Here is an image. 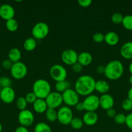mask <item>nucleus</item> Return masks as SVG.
Returning a JSON list of instances; mask_svg holds the SVG:
<instances>
[{"label": "nucleus", "mask_w": 132, "mask_h": 132, "mask_svg": "<svg viewBox=\"0 0 132 132\" xmlns=\"http://www.w3.org/2000/svg\"><path fill=\"white\" fill-rule=\"evenodd\" d=\"M13 63H12L9 59H5L2 62V67L6 70H10L12 66Z\"/></svg>", "instance_id": "38"}, {"label": "nucleus", "mask_w": 132, "mask_h": 132, "mask_svg": "<svg viewBox=\"0 0 132 132\" xmlns=\"http://www.w3.org/2000/svg\"><path fill=\"white\" fill-rule=\"evenodd\" d=\"M1 67H0V74H1Z\"/></svg>", "instance_id": "50"}, {"label": "nucleus", "mask_w": 132, "mask_h": 132, "mask_svg": "<svg viewBox=\"0 0 132 132\" xmlns=\"http://www.w3.org/2000/svg\"><path fill=\"white\" fill-rule=\"evenodd\" d=\"M27 104L28 103H27V101H26L25 97H19L16 99V104L17 108L20 111L25 110L26 108H27Z\"/></svg>", "instance_id": "30"}, {"label": "nucleus", "mask_w": 132, "mask_h": 132, "mask_svg": "<svg viewBox=\"0 0 132 132\" xmlns=\"http://www.w3.org/2000/svg\"><path fill=\"white\" fill-rule=\"evenodd\" d=\"M70 84L69 81L67 80H64V81H58L56 82L55 84V89L56 90L57 92H59L60 94H62L63 92L65 91L68 88H69Z\"/></svg>", "instance_id": "24"}, {"label": "nucleus", "mask_w": 132, "mask_h": 132, "mask_svg": "<svg viewBox=\"0 0 132 132\" xmlns=\"http://www.w3.org/2000/svg\"><path fill=\"white\" fill-rule=\"evenodd\" d=\"M50 77L56 82L66 80L67 76V70L63 66L59 64H56L52 66L49 70Z\"/></svg>", "instance_id": "6"}, {"label": "nucleus", "mask_w": 132, "mask_h": 132, "mask_svg": "<svg viewBox=\"0 0 132 132\" xmlns=\"http://www.w3.org/2000/svg\"><path fill=\"white\" fill-rule=\"evenodd\" d=\"M123 18L124 16L122 14L119 12H116L112 14V15L111 16V20L115 24H120L122 22Z\"/></svg>", "instance_id": "31"}, {"label": "nucleus", "mask_w": 132, "mask_h": 132, "mask_svg": "<svg viewBox=\"0 0 132 132\" xmlns=\"http://www.w3.org/2000/svg\"><path fill=\"white\" fill-rule=\"evenodd\" d=\"M58 120L63 125H68L73 118L72 111L69 106H65L59 108L58 112Z\"/></svg>", "instance_id": "8"}, {"label": "nucleus", "mask_w": 132, "mask_h": 132, "mask_svg": "<svg viewBox=\"0 0 132 132\" xmlns=\"http://www.w3.org/2000/svg\"><path fill=\"white\" fill-rule=\"evenodd\" d=\"M49 27L46 23L38 22L33 26L32 28V35L36 39H43L49 34Z\"/></svg>", "instance_id": "4"}, {"label": "nucleus", "mask_w": 132, "mask_h": 132, "mask_svg": "<svg viewBox=\"0 0 132 132\" xmlns=\"http://www.w3.org/2000/svg\"><path fill=\"white\" fill-rule=\"evenodd\" d=\"M93 41L97 43H100L104 41V35L101 32H96L93 36Z\"/></svg>", "instance_id": "35"}, {"label": "nucleus", "mask_w": 132, "mask_h": 132, "mask_svg": "<svg viewBox=\"0 0 132 132\" xmlns=\"http://www.w3.org/2000/svg\"><path fill=\"white\" fill-rule=\"evenodd\" d=\"M48 108L56 109L61 106L63 103L62 94L56 92H51L45 99Z\"/></svg>", "instance_id": "9"}, {"label": "nucleus", "mask_w": 132, "mask_h": 132, "mask_svg": "<svg viewBox=\"0 0 132 132\" xmlns=\"http://www.w3.org/2000/svg\"><path fill=\"white\" fill-rule=\"evenodd\" d=\"M15 10L12 5L9 4H3L0 6V17L7 21L14 18Z\"/></svg>", "instance_id": "14"}, {"label": "nucleus", "mask_w": 132, "mask_h": 132, "mask_svg": "<svg viewBox=\"0 0 132 132\" xmlns=\"http://www.w3.org/2000/svg\"><path fill=\"white\" fill-rule=\"evenodd\" d=\"M34 132H52V130L47 124L41 122L36 124L34 127Z\"/></svg>", "instance_id": "27"}, {"label": "nucleus", "mask_w": 132, "mask_h": 132, "mask_svg": "<svg viewBox=\"0 0 132 132\" xmlns=\"http://www.w3.org/2000/svg\"><path fill=\"white\" fill-rule=\"evenodd\" d=\"M32 92L36 95L38 99H45L51 92V86L47 80L38 79L34 82Z\"/></svg>", "instance_id": "3"}, {"label": "nucleus", "mask_w": 132, "mask_h": 132, "mask_svg": "<svg viewBox=\"0 0 132 132\" xmlns=\"http://www.w3.org/2000/svg\"><path fill=\"white\" fill-rule=\"evenodd\" d=\"M33 109L36 113H45L48 109V106L45 100L43 99H37L36 101L32 104Z\"/></svg>", "instance_id": "20"}, {"label": "nucleus", "mask_w": 132, "mask_h": 132, "mask_svg": "<svg viewBox=\"0 0 132 132\" xmlns=\"http://www.w3.org/2000/svg\"><path fill=\"white\" fill-rule=\"evenodd\" d=\"M121 56L126 59H132V41H128L122 45L120 49Z\"/></svg>", "instance_id": "17"}, {"label": "nucleus", "mask_w": 132, "mask_h": 132, "mask_svg": "<svg viewBox=\"0 0 132 132\" xmlns=\"http://www.w3.org/2000/svg\"><path fill=\"white\" fill-rule=\"evenodd\" d=\"M126 125L131 130H132V113L127 115L126 117Z\"/></svg>", "instance_id": "37"}, {"label": "nucleus", "mask_w": 132, "mask_h": 132, "mask_svg": "<svg viewBox=\"0 0 132 132\" xmlns=\"http://www.w3.org/2000/svg\"><path fill=\"white\" fill-rule=\"evenodd\" d=\"M129 83H130V85H131V86H132V75H131L130 77H129Z\"/></svg>", "instance_id": "47"}, {"label": "nucleus", "mask_w": 132, "mask_h": 132, "mask_svg": "<svg viewBox=\"0 0 132 132\" xmlns=\"http://www.w3.org/2000/svg\"><path fill=\"white\" fill-rule=\"evenodd\" d=\"M120 40L119 34L113 31H110L104 35V41L110 46H114L118 44Z\"/></svg>", "instance_id": "18"}, {"label": "nucleus", "mask_w": 132, "mask_h": 132, "mask_svg": "<svg viewBox=\"0 0 132 132\" xmlns=\"http://www.w3.org/2000/svg\"><path fill=\"white\" fill-rule=\"evenodd\" d=\"M45 116L49 122H54L58 119V112L55 109L48 108L45 112Z\"/></svg>", "instance_id": "26"}, {"label": "nucleus", "mask_w": 132, "mask_h": 132, "mask_svg": "<svg viewBox=\"0 0 132 132\" xmlns=\"http://www.w3.org/2000/svg\"><path fill=\"white\" fill-rule=\"evenodd\" d=\"M82 103L84 110L87 112H95L100 106L99 97L94 94L86 96Z\"/></svg>", "instance_id": "10"}, {"label": "nucleus", "mask_w": 132, "mask_h": 132, "mask_svg": "<svg viewBox=\"0 0 132 132\" xmlns=\"http://www.w3.org/2000/svg\"><path fill=\"white\" fill-rule=\"evenodd\" d=\"M98 116L95 112H87L82 117L84 124L87 126H93L97 122Z\"/></svg>", "instance_id": "16"}, {"label": "nucleus", "mask_w": 132, "mask_h": 132, "mask_svg": "<svg viewBox=\"0 0 132 132\" xmlns=\"http://www.w3.org/2000/svg\"><path fill=\"white\" fill-rule=\"evenodd\" d=\"M2 130H3V126H2V125H1V123L0 122V132L2 131Z\"/></svg>", "instance_id": "48"}, {"label": "nucleus", "mask_w": 132, "mask_h": 132, "mask_svg": "<svg viewBox=\"0 0 132 132\" xmlns=\"http://www.w3.org/2000/svg\"><path fill=\"white\" fill-rule=\"evenodd\" d=\"M75 108H76V110L78 111H83L84 110V104H83L82 102H79L78 103L75 105Z\"/></svg>", "instance_id": "42"}, {"label": "nucleus", "mask_w": 132, "mask_h": 132, "mask_svg": "<svg viewBox=\"0 0 132 132\" xmlns=\"http://www.w3.org/2000/svg\"><path fill=\"white\" fill-rule=\"evenodd\" d=\"M126 116H125L123 113H116V116L113 118L114 121L117 125H123V124H125L126 122Z\"/></svg>", "instance_id": "33"}, {"label": "nucleus", "mask_w": 132, "mask_h": 132, "mask_svg": "<svg viewBox=\"0 0 132 132\" xmlns=\"http://www.w3.org/2000/svg\"><path fill=\"white\" fill-rule=\"evenodd\" d=\"M128 98L132 101V86L129 89L128 92Z\"/></svg>", "instance_id": "45"}, {"label": "nucleus", "mask_w": 132, "mask_h": 132, "mask_svg": "<svg viewBox=\"0 0 132 132\" xmlns=\"http://www.w3.org/2000/svg\"><path fill=\"white\" fill-rule=\"evenodd\" d=\"M124 65L119 60H113L105 66L104 76L108 79L115 81L122 77L124 73Z\"/></svg>", "instance_id": "2"}, {"label": "nucleus", "mask_w": 132, "mask_h": 132, "mask_svg": "<svg viewBox=\"0 0 132 132\" xmlns=\"http://www.w3.org/2000/svg\"><path fill=\"white\" fill-rule=\"evenodd\" d=\"M9 59L13 63L20 61L21 58V52L18 48H12L10 49L8 54Z\"/></svg>", "instance_id": "22"}, {"label": "nucleus", "mask_w": 132, "mask_h": 132, "mask_svg": "<svg viewBox=\"0 0 132 132\" xmlns=\"http://www.w3.org/2000/svg\"><path fill=\"white\" fill-rule=\"evenodd\" d=\"M18 119L21 126L27 128L33 123L34 121V116L31 110L25 109L19 112Z\"/></svg>", "instance_id": "11"}, {"label": "nucleus", "mask_w": 132, "mask_h": 132, "mask_svg": "<svg viewBox=\"0 0 132 132\" xmlns=\"http://www.w3.org/2000/svg\"><path fill=\"white\" fill-rule=\"evenodd\" d=\"M93 61V56L88 52H82L80 53L78 56V63L82 67L88 66Z\"/></svg>", "instance_id": "19"}, {"label": "nucleus", "mask_w": 132, "mask_h": 132, "mask_svg": "<svg viewBox=\"0 0 132 132\" xmlns=\"http://www.w3.org/2000/svg\"><path fill=\"white\" fill-rule=\"evenodd\" d=\"M63 103H64L67 106H75L80 100V97L78 94L75 91V90L68 88L62 94Z\"/></svg>", "instance_id": "7"}, {"label": "nucleus", "mask_w": 132, "mask_h": 132, "mask_svg": "<svg viewBox=\"0 0 132 132\" xmlns=\"http://www.w3.org/2000/svg\"><path fill=\"white\" fill-rule=\"evenodd\" d=\"M78 3L80 6L86 8L90 6L91 4L92 3V1L91 0H78Z\"/></svg>", "instance_id": "40"}, {"label": "nucleus", "mask_w": 132, "mask_h": 132, "mask_svg": "<svg viewBox=\"0 0 132 132\" xmlns=\"http://www.w3.org/2000/svg\"><path fill=\"white\" fill-rule=\"evenodd\" d=\"M12 85V81L9 77L6 76H3L0 77V85L1 88L10 87Z\"/></svg>", "instance_id": "32"}, {"label": "nucleus", "mask_w": 132, "mask_h": 132, "mask_svg": "<svg viewBox=\"0 0 132 132\" xmlns=\"http://www.w3.org/2000/svg\"><path fill=\"white\" fill-rule=\"evenodd\" d=\"M122 24L124 28L128 30H132V15H124Z\"/></svg>", "instance_id": "29"}, {"label": "nucleus", "mask_w": 132, "mask_h": 132, "mask_svg": "<svg viewBox=\"0 0 132 132\" xmlns=\"http://www.w3.org/2000/svg\"><path fill=\"white\" fill-rule=\"evenodd\" d=\"M1 89H2V88H1V85H0V92H1Z\"/></svg>", "instance_id": "49"}, {"label": "nucleus", "mask_w": 132, "mask_h": 132, "mask_svg": "<svg viewBox=\"0 0 132 132\" xmlns=\"http://www.w3.org/2000/svg\"><path fill=\"white\" fill-rule=\"evenodd\" d=\"M78 54L75 50L72 49H67L62 52L61 59L65 64L72 66L78 62Z\"/></svg>", "instance_id": "12"}, {"label": "nucleus", "mask_w": 132, "mask_h": 132, "mask_svg": "<svg viewBox=\"0 0 132 132\" xmlns=\"http://www.w3.org/2000/svg\"><path fill=\"white\" fill-rule=\"evenodd\" d=\"M109 90V85L106 81L98 80V81H96L94 90L97 91L98 93L102 94V95L107 94Z\"/></svg>", "instance_id": "21"}, {"label": "nucleus", "mask_w": 132, "mask_h": 132, "mask_svg": "<svg viewBox=\"0 0 132 132\" xmlns=\"http://www.w3.org/2000/svg\"><path fill=\"white\" fill-rule=\"evenodd\" d=\"M100 106L105 110L112 108L115 104L113 97L109 94H102L99 97Z\"/></svg>", "instance_id": "15"}, {"label": "nucleus", "mask_w": 132, "mask_h": 132, "mask_svg": "<svg viewBox=\"0 0 132 132\" xmlns=\"http://www.w3.org/2000/svg\"><path fill=\"white\" fill-rule=\"evenodd\" d=\"M106 114L109 117H111V118H114L115 116H116V112L114 108H110V109L106 110Z\"/></svg>", "instance_id": "41"}, {"label": "nucleus", "mask_w": 132, "mask_h": 132, "mask_svg": "<svg viewBox=\"0 0 132 132\" xmlns=\"http://www.w3.org/2000/svg\"><path fill=\"white\" fill-rule=\"evenodd\" d=\"M16 93L14 89L10 87L3 88L0 92V99L6 104H10L14 101Z\"/></svg>", "instance_id": "13"}, {"label": "nucleus", "mask_w": 132, "mask_h": 132, "mask_svg": "<svg viewBox=\"0 0 132 132\" xmlns=\"http://www.w3.org/2000/svg\"><path fill=\"white\" fill-rule=\"evenodd\" d=\"M82 66L79 63H76L72 65V70L75 73H80L82 70Z\"/></svg>", "instance_id": "39"}, {"label": "nucleus", "mask_w": 132, "mask_h": 132, "mask_svg": "<svg viewBox=\"0 0 132 132\" xmlns=\"http://www.w3.org/2000/svg\"><path fill=\"white\" fill-rule=\"evenodd\" d=\"M129 71L130 72L131 75H132V61L131 62L130 64L129 65Z\"/></svg>", "instance_id": "46"}, {"label": "nucleus", "mask_w": 132, "mask_h": 132, "mask_svg": "<svg viewBox=\"0 0 132 132\" xmlns=\"http://www.w3.org/2000/svg\"><path fill=\"white\" fill-rule=\"evenodd\" d=\"M10 70V74L12 77L17 80L22 79L27 74L28 69L27 67L24 63L21 61L13 63Z\"/></svg>", "instance_id": "5"}, {"label": "nucleus", "mask_w": 132, "mask_h": 132, "mask_svg": "<svg viewBox=\"0 0 132 132\" xmlns=\"http://www.w3.org/2000/svg\"><path fill=\"white\" fill-rule=\"evenodd\" d=\"M37 46V41L36 39L32 37H28L25 40L23 43V48L28 52H31L34 50Z\"/></svg>", "instance_id": "23"}, {"label": "nucleus", "mask_w": 132, "mask_h": 132, "mask_svg": "<svg viewBox=\"0 0 132 132\" xmlns=\"http://www.w3.org/2000/svg\"><path fill=\"white\" fill-rule=\"evenodd\" d=\"M96 81L89 75L80 76L75 84V90L79 95L87 96L94 92Z\"/></svg>", "instance_id": "1"}, {"label": "nucleus", "mask_w": 132, "mask_h": 132, "mask_svg": "<svg viewBox=\"0 0 132 132\" xmlns=\"http://www.w3.org/2000/svg\"><path fill=\"white\" fill-rule=\"evenodd\" d=\"M25 97L27 103H30V104H33L36 101V99H38L37 97L36 96V95L32 92H28V94H27V95H26Z\"/></svg>", "instance_id": "36"}, {"label": "nucleus", "mask_w": 132, "mask_h": 132, "mask_svg": "<svg viewBox=\"0 0 132 132\" xmlns=\"http://www.w3.org/2000/svg\"><path fill=\"white\" fill-rule=\"evenodd\" d=\"M69 125L75 130H80L82 128L83 125H84V122H83L82 119L79 117H73Z\"/></svg>", "instance_id": "28"}, {"label": "nucleus", "mask_w": 132, "mask_h": 132, "mask_svg": "<svg viewBox=\"0 0 132 132\" xmlns=\"http://www.w3.org/2000/svg\"><path fill=\"white\" fill-rule=\"evenodd\" d=\"M14 132H28V130L26 127L20 126H18V127L16 129Z\"/></svg>", "instance_id": "43"}, {"label": "nucleus", "mask_w": 132, "mask_h": 132, "mask_svg": "<svg viewBox=\"0 0 132 132\" xmlns=\"http://www.w3.org/2000/svg\"><path fill=\"white\" fill-rule=\"evenodd\" d=\"M104 71H105V66L99 65L97 67V72H98V73H100V74L104 73Z\"/></svg>", "instance_id": "44"}, {"label": "nucleus", "mask_w": 132, "mask_h": 132, "mask_svg": "<svg viewBox=\"0 0 132 132\" xmlns=\"http://www.w3.org/2000/svg\"><path fill=\"white\" fill-rule=\"evenodd\" d=\"M122 108L125 111H130L132 110V101L128 98L124 99L121 103Z\"/></svg>", "instance_id": "34"}, {"label": "nucleus", "mask_w": 132, "mask_h": 132, "mask_svg": "<svg viewBox=\"0 0 132 132\" xmlns=\"http://www.w3.org/2000/svg\"><path fill=\"white\" fill-rule=\"evenodd\" d=\"M5 25H6V29L11 32H16L18 29V27H19L18 21L14 18L6 21Z\"/></svg>", "instance_id": "25"}]
</instances>
